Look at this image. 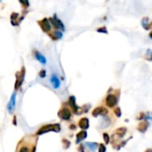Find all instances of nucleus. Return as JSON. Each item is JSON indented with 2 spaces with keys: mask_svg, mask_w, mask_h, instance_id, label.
Wrapping results in <instances>:
<instances>
[{
  "mask_svg": "<svg viewBox=\"0 0 152 152\" xmlns=\"http://www.w3.org/2000/svg\"><path fill=\"white\" fill-rule=\"evenodd\" d=\"M36 147V139L29 140V138H26L21 141V143L18 145L17 152H35Z\"/></svg>",
  "mask_w": 152,
  "mask_h": 152,
  "instance_id": "f257e3e1",
  "label": "nucleus"
},
{
  "mask_svg": "<svg viewBox=\"0 0 152 152\" xmlns=\"http://www.w3.org/2000/svg\"><path fill=\"white\" fill-rule=\"evenodd\" d=\"M61 131V126L59 124H47L42 126L38 132L37 134L38 135H41L49 132H59Z\"/></svg>",
  "mask_w": 152,
  "mask_h": 152,
  "instance_id": "f03ea898",
  "label": "nucleus"
},
{
  "mask_svg": "<svg viewBox=\"0 0 152 152\" xmlns=\"http://www.w3.org/2000/svg\"><path fill=\"white\" fill-rule=\"evenodd\" d=\"M51 24L55 27L56 30H60L62 31H65V28H64V23H62V21L56 16V15H54V16L52 18L49 19Z\"/></svg>",
  "mask_w": 152,
  "mask_h": 152,
  "instance_id": "7ed1b4c3",
  "label": "nucleus"
},
{
  "mask_svg": "<svg viewBox=\"0 0 152 152\" xmlns=\"http://www.w3.org/2000/svg\"><path fill=\"white\" fill-rule=\"evenodd\" d=\"M58 116L62 119V120H64V121H69L71 119V116H72V113L70 111V109L66 107H62L59 111H58Z\"/></svg>",
  "mask_w": 152,
  "mask_h": 152,
  "instance_id": "20e7f679",
  "label": "nucleus"
},
{
  "mask_svg": "<svg viewBox=\"0 0 152 152\" xmlns=\"http://www.w3.org/2000/svg\"><path fill=\"white\" fill-rule=\"evenodd\" d=\"M39 25L44 32H49L51 31V23L48 18H44L41 21H39Z\"/></svg>",
  "mask_w": 152,
  "mask_h": 152,
  "instance_id": "39448f33",
  "label": "nucleus"
},
{
  "mask_svg": "<svg viewBox=\"0 0 152 152\" xmlns=\"http://www.w3.org/2000/svg\"><path fill=\"white\" fill-rule=\"evenodd\" d=\"M24 76H25V69L24 67L22 68L21 72H18L16 74V83H15V89H18L21 87L22 83H23L24 80Z\"/></svg>",
  "mask_w": 152,
  "mask_h": 152,
  "instance_id": "423d86ee",
  "label": "nucleus"
},
{
  "mask_svg": "<svg viewBox=\"0 0 152 152\" xmlns=\"http://www.w3.org/2000/svg\"><path fill=\"white\" fill-rule=\"evenodd\" d=\"M68 103H69V106L71 107V108L72 109V112L75 114V115H79L80 114V110H81V107H79L77 105H76V99L74 96H71L69 98V100H68Z\"/></svg>",
  "mask_w": 152,
  "mask_h": 152,
  "instance_id": "0eeeda50",
  "label": "nucleus"
},
{
  "mask_svg": "<svg viewBox=\"0 0 152 152\" xmlns=\"http://www.w3.org/2000/svg\"><path fill=\"white\" fill-rule=\"evenodd\" d=\"M106 104L108 107L113 108L117 104V98L114 94H108L106 98Z\"/></svg>",
  "mask_w": 152,
  "mask_h": 152,
  "instance_id": "6e6552de",
  "label": "nucleus"
},
{
  "mask_svg": "<svg viewBox=\"0 0 152 152\" xmlns=\"http://www.w3.org/2000/svg\"><path fill=\"white\" fill-rule=\"evenodd\" d=\"M15 106H16V93L14 92L11 96L10 101L7 105V110L9 112V114H13L15 109Z\"/></svg>",
  "mask_w": 152,
  "mask_h": 152,
  "instance_id": "1a4fd4ad",
  "label": "nucleus"
},
{
  "mask_svg": "<svg viewBox=\"0 0 152 152\" xmlns=\"http://www.w3.org/2000/svg\"><path fill=\"white\" fill-rule=\"evenodd\" d=\"M108 111L107 108H105L104 107H96L93 111H92V115L94 117H98L99 115L101 116H106L107 115Z\"/></svg>",
  "mask_w": 152,
  "mask_h": 152,
  "instance_id": "9d476101",
  "label": "nucleus"
},
{
  "mask_svg": "<svg viewBox=\"0 0 152 152\" xmlns=\"http://www.w3.org/2000/svg\"><path fill=\"white\" fill-rule=\"evenodd\" d=\"M34 56H35L36 60H38L41 64L45 65V64H47V58H46L45 56H43L39 51L35 50V51H34Z\"/></svg>",
  "mask_w": 152,
  "mask_h": 152,
  "instance_id": "9b49d317",
  "label": "nucleus"
},
{
  "mask_svg": "<svg viewBox=\"0 0 152 152\" xmlns=\"http://www.w3.org/2000/svg\"><path fill=\"white\" fill-rule=\"evenodd\" d=\"M50 83H51V85L53 86L54 89H59L60 88V85H61L60 80L56 74H52L51 78H50Z\"/></svg>",
  "mask_w": 152,
  "mask_h": 152,
  "instance_id": "f8f14e48",
  "label": "nucleus"
},
{
  "mask_svg": "<svg viewBox=\"0 0 152 152\" xmlns=\"http://www.w3.org/2000/svg\"><path fill=\"white\" fill-rule=\"evenodd\" d=\"M148 126H149L148 122L147 120H144V121H142V122H140V123L139 124V125H138V127H137V130H138L140 132L144 133V132H146V131L148 130Z\"/></svg>",
  "mask_w": 152,
  "mask_h": 152,
  "instance_id": "ddd939ff",
  "label": "nucleus"
},
{
  "mask_svg": "<svg viewBox=\"0 0 152 152\" xmlns=\"http://www.w3.org/2000/svg\"><path fill=\"white\" fill-rule=\"evenodd\" d=\"M79 127L83 130H87L90 127V121L87 117H83L79 121Z\"/></svg>",
  "mask_w": 152,
  "mask_h": 152,
  "instance_id": "4468645a",
  "label": "nucleus"
},
{
  "mask_svg": "<svg viewBox=\"0 0 152 152\" xmlns=\"http://www.w3.org/2000/svg\"><path fill=\"white\" fill-rule=\"evenodd\" d=\"M87 137H88V133H87V132L85 130L78 132L77 135H76V143H77V144L80 143L81 141L84 140Z\"/></svg>",
  "mask_w": 152,
  "mask_h": 152,
  "instance_id": "2eb2a0df",
  "label": "nucleus"
},
{
  "mask_svg": "<svg viewBox=\"0 0 152 152\" xmlns=\"http://www.w3.org/2000/svg\"><path fill=\"white\" fill-rule=\"evenodd\" d=\"M141 26L147 30V31H149L152 29V22H149V19L148 17H144L142 20H141Z\"/></svg>",
  "mask_w": 152,
  "mask_h": 152,
  "instance_id": "dca6fc26",
  "label": "nucleus"
},
{
  "mask_svg": "<svg viewBox=\"0 0 152 152\" xmlns=\"http://www.w3.org/2000/svg\"><path fill=\"white\" fill-rule=\"evenodd\" d=\"M85 146L87 147V148L91 151V152H95L98 148L99 144L97 142H86Z\"/></svg>",
  "mask_w": 152,
  "mask_h": 152,
  "instance_id": "f3484780",
  "label": "nucleus"
},
{
  "mask_svg": "<svg viewBox=\"0 0 152 152\" xmlns=\"http://www.w3.org/2000/svg\"><path fill=\"white\" fill-rule=\"evenodd\" d=\"M50 37L54 39V40H58L61 39L63 38V31L60 30H56L55 31H53L50 34Z\"/></svg>",
  "mask_w": 152,
  "mask_h": 152,
  "instance_id": "a211bd4d",
  "label": "nucleus"
},
{
  "mask_svg": "<svg viewBox=\"0 0 152 152\" xmlns=\"http://www.w3.org/2000/svg\"><path fill=\"white\" fill-rule=\"evenodd\" d=\"M126 132H127V129L125 127H120V128H118V129H116L115 131V134L116 136H118L119 138H123L125 135Z\"/></svg>",
  "mask_w": 152,
  "mask_h": 152,
  "instance_id": "6ab92c4d",
  "label": "nucleus"
},
{
  "mask_svg": "<svg viewBox=\"0 0 152 152\" xmlns=\"http://www.w3.org/2000/svg\"><path fill=\"white\" fill-rule=\"evenodd\" d=\"M103 139H104V140H105V143H106V144H108V143L110 142V137H109L108 133L104 132V133H103Z\"/></svg>",
  "mask_w": 152,
  "mask_h": 152,
  "instance_id": "aec40b11",
  "label": "nucleus"
},
{
  "mask_svg": "<svg viewBox=\"0 0 152 152\" xmlns=\"http://www.w3.org/2000/svg\"><path fill=\"white\" fill-rule=\"evenodd\" d=\"M97 31H98V32H101V33H105V34H107V33H108V31H107V27H105V26L99 28V29L97 30Z\"/></svg>",
  "mask_w": 152,
  "mask_h": 152,
  "instance_id": "412c9836",
  "label": "nucleus"
},
{
  "mask_svg": "<svg viewBox=\"0 0 152 152\" xmlns=\"http://www.w3.org/2000/svg\"><path fill=\"white\" fill-rule=\"evenodd\" d=\"M20 3L24 7H29L30 6V2H29V0H19Z\"/></svg>",
  "mask_w": 152,
  "mask_h": 152,
  "instance_id": "4be33fe9",
  "label": "nucleus"
},
{
  "mask_svg": "<svg viewBox=\"0 0 152 152\" xmlns=\"http://www.w3.org/2000/svg\"><path fill=\"white\" fill-rule=\"evenodd\" d=\"M115 115L117 116V117H121V115H122V112H121V108L120 107H115Z\"/></svg>",
  "mask_w": 152,
  "mask_h": 152,
  "instance_id": "5701e85b",
  "label": "nucleus"
},
{
  "mask_svg": "<svg viewBox=\"0 0 152 152\" xmlns=\"http://www.w3.org/2000/svg\"><path fill=\"white\" fill-rule=\"evenodd\" d=\"M63 144H64V148H68L70 147V145H71V142H70L68 140L64 139V140H63Z\"/></svg>",
  "mask_w": 152,
  "mask_h": 152,
  "instance_id": "b1692460",
  "label": "nucleus"
},
{
  "mask_svg": "<svg viewBox=\"0 0 152 152\" xmlns=\"http://www.w3.org/2000/svg\"><path fill=\"white\" fill-rule=\"evenodd\" d=\"M99 152H107V148H106V146L104 144H99Z\"/></svg>",
  "mask_w": 152,
  "mask_h": 152,
  "instance_id": "393cba45",
  "label": "nucleus"
},
{
  "mask_svg": "<svg viewBox=\"0 0 152 152\" xmlns=\"http://www.w3.org/2000/svg\"><path fill=\"white\" fill-rule=\"evenodd\" d=\"M147 59L148 60H149V61H152V51H150V50H148V52H147Z\"/></svg>",
  "mask_w": 152,
  "mask_h": 152,
  "instance_id": "a878e982",
  "label": "nucleus"
},
{
  "mask_svg": "<svg viewBox=\"0 0 152 152\" xmlns=\"http://www.w3.org/2000/svg\"><path fill=\"white\" fill-rule=\"evenodd\" d=\"M46 75H47V73H46V71H45V70H41V71L39 72V77H40V78H45V77H46Z\"/></svg>",
  "mask_w": 152,
  "mask_h": 152,
  "instance_id": "bb28decb",
  "label": "nucleus"
},
{
  "mask_svg": "<svg viewBox=\"0 0 152 152\" xmlns=\"http://www.w3.org/2000/svg\"><path fill=\"white\" fill-rule=\"evenodd\" d=\"M128 140H124V142L122 141V142H121V143H120V144H119V145L117 146V148H117V149H120L121 148H123V147H124V145L126 144V142H127Z\"/></svg>",
  "mask_w": 152,
  "mask_h": 152,
  "instance_id": "cd10ccee",
  "label": "nucleus"
},
{
  "mask_svg": "<svg viewBox=\"0 0 152 152\" xmlns=\"http://www.w3.org/2000/svg\"><path fill=\"white\" fill-rule=\"evenodd\" d=\"M78 149H79L80 152H84V146H83V145H81V146L79 147Z\"/></svg>",
  "mask_w": 152,
  "mask_h": 152,
  "instance_id": "c85d7f7f",
  "label": "nucleus"
},
{
  "mask_svg": "<svg viewBox=\"0 0 152 152\" xmlns=\"http://www.w3.org/2000/svg\"><path fill=\"white\" fill-rule=\"evenodd\" d=\"M151 120L152 121V112L150 113V114H148V120Z\"/></svg>",
  "mask_w": 152,
  "mask_h": 152,
  "instance_id": "c756f323",
  "label": "nucleus"
},
{
  "mask_svg": "<svg viewBox=\"0 0 152 152\" xmlns=\"http://www.w3.org/2000/svg\"><path fill=\"white\" fill-rule=\"evenodd\" d=\"M70 129H71V130H75V129H76V126H75L74 124H71V125H70Z\"/></svg>",
  "mask_w": 152,
  "mask_h": 152,
  "instance_id": "7c9ffc66",
  "label": "nucleus"
},
{
  "mask_svg": "<svg viewBox=\"0 0 152 152\" xmlns=\"http://www.w3.org/2000/svg\"><path fill=\"white\" fill-rule=\"evenodd\" d=\"M145 152H152V149H151V148H148V149H147Z\"/></svg>",
  "mask_w": 152,
  "mask_h": 152,
  "instance_id": "2f4dec72",
  "label": "nucleus"
},
{
  "mask_svg": "<svg viewBox=\"0 0 152 152\" xmlns=\"http://www.w3.org/2000/svg\"><path fill=\"white\" fill-rule=\"evenodd\" d=\"M149 38H150V39H152V31L149 33Z\"/></svg>",
  "mask_w": 152,
  "mask_h": 152,
  "instance_id": "473e14b6",
  "label": "nucleus"
},
{
  "mask_svg": "<svg viewBox=\"0 0 152 152\" xmlns=\"http://www.w3.org/2000/svg\"><path fill=\"white\" fill-rule=\"evenodd\" d=\"M0 1H1V0H0Z\"/></svg>",
  "mask_w": 152,
  "mask_h": 152,
  "instance_id": "72a5a7b5",
  "label": "nucleus"
}]
</instances>
